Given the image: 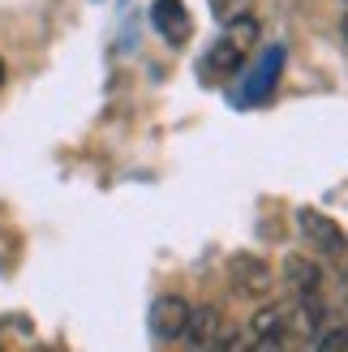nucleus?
Listing matches in <instances>:
<instances>
[{
    "mask_svg": "<svg viewBox=\"0 0 348 352\" xmlns=\"http://www.w3.org/2000/svg\"><path fill=\"white\" fill-rule=\"evenodd\" d=\"M151 26L164 34L168 43H189V34H194V17H189V9L181 5V0H155L151 5Z\"/></svg>",
    "mask_w": 348,
    "mask_h": 352,
    "instance_id": "obj_4",
    "label": "nucleus"
},
{
    "mask_svg": "<svg viewBox=\"0 0 348 352\" xmlns=\"http://www.w3.org/2000/svg\"><path fill=\"white\" fill-rule=\"evenodd\" d=\"M284 279H288V288H292V292H318V284H323V271H318L309 258L292 254V258L284 262Z\"/></svg>",
    "mask_w": 348,
    "mask_h": 352,
    "instance_id": "obj_8",
    "label": "nucleus"
},
{
    "mask_svg": "<svg viewBox=\"0 0 348 352\" xmlns=\"http://www.w3.org/2000/svg\"><path fill=\"white\" fill-rule=\"evenodd\" d=\"M344 34H348V13H344Z\"/></svg>",
    "mask_w": 348,
    "mask_h": 352,
    "instance_id": "obj_11",
    "label": "nucleus"
},
{
    "mask_svg": "<svg viewBox=\"0 0 348 352\" xmlns=\"http://www.w3.org/2000/svg\"><path fill=\"white\" fill-rule=\"evenodd\" d=\"M301 232L318 245L323 254H344V232H340V223L336 219H327V215H318V210H301Z\"/></svg>",
    "mask_w": 348,
    "mask_h": 352,
    "instance_id": "obj_7",
    "label": "nucleus"
},
{
    "mask_svg": "<svg viewBox=\"0 0 348 352\" xmlns=\"http://www.w3.org/2000/svg\"><path fill=\"white\" fill-rule=\"evenodd\" d=\"M0 86H5V60H0Z\"/></svg>",
    "mask_w": 348,
    "mask_h": 352,
    "instance_id": "obj_10",
    "label": "nucleus"
},
{
    "mask_svg": "<svg viewBox=\"0 0 348 352\" xmlns=\"http://www.w3.org/2000/svg\"><path fill=\"white\" fill-rule=\"evenodd\" d=\"M228 322H224V314L215 305H194L189 309V322H185V344L194 348H224V340H228V331H224Z\"/></svg>",
    "mask_w": 348,
    "mask_h": 352,
    "instance_id": "obj_3",
    "label": "nucleus"
},
{
    "mask_svg": "<svg viewBox=\"0 0 348 352\" xmlns=\"http://www.w3.org/2000/svg\"><path fill=\"white\" fill-rule=\"evenodd\" d=\"M280 74H284V47H267V52H263V60L250 69L246 91H241V103H246V108H254V103L271 99V91H275V82H280Z\"/></svg>",
    "mask_w": 348,
    "mask_h": 352,
    "instance_id": "obj_2",
    "label": "nucleus"
},
{
    "mask_svg": "<svg viewBox=\"0 0 348 352\" xmlns=\"http://www.w3.org/2000/svg\"><path fill=\"white\" fill-rule=\"evenodd\" d=\"M189 301L181 296H160V301L151 305V331L155 340H181L185 336V322H189Z\"/></svg>",
    "mask_w": 348,
    "mask_h": 352,
    "instance_id": "obj_5",
    "label": "nucleus"
},
{
    "mask_svg": "<svg viewBox=\"0 0 348 352\" xmlns=\"http://www.w3.org/2000/svg\"><path fill=\"white\" fill-rule=\"evenodd\" d=\"M254 43H258V22H254L250 13L232 17L228 30H224V39L202 56V78H206V82H228L237 69L250 60Z\"/></svg>",
    "mask_w": 348,
    "mask_h": 352,
    "instance_id": "obj_1",
    "label": "nucleus"
},
{
    "mask_svg": "<svg viewBox=\"0 0 348 352\" xmlns=\"http://www.w3.org/2000/svg\"><path fill=\"white\" fill-rule=\"evenodd\" d=\"M323 352H340V348H348V327H336V331H327V336H318L314 340Z\"/></svg>",
    "mask_w": 348,
    "mask_h": 352,
    "instance_id": "obj_9",
    "label": "nucleus"
},
{
    "mask_svg": "<svg viewBox=\"0 0 348 352\" xmlns=\"http://www.w3.org/2000/svg\"><path fill=\"white\" fill-rule=\"evenodd\" d=\"M228 275H232V284H237L241 296H263L267 284H271L267 262H263V258H250V254H237L232 267H228Z\"/></svg>",
    "mask_w": 348,
    "mask_h": 352,
    "instance_id": "obj_6",
    "label": "nucleus"
}]
</instances>
